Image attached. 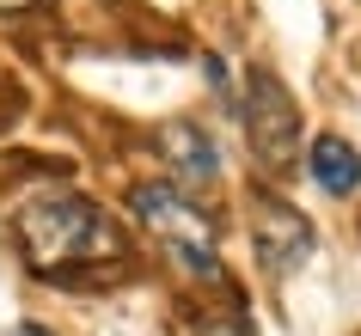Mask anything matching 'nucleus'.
Segmentation results:
<instances>
[{"label":"nucleus","mask_w":361,"mask_h":336,"mask_svg":"<svg viewBox=\"0 0 361 336\" xmlns=\"http://www.w3.org/2000/svg\"><path fill=\"white\" fill-rule=\"evenodd\" d=\"M13 244L37 275H68L74 263H129V239L123 226L98 202L74 196V189H49L37 202H25L13 214Z\"/></svg>","instance_id":"nucleus-1"},{"label":"nucleus","mask_w":361,"mask_h":336,"mask_svg":"<svg viewBox=\"0 0 361 336\" xmlns=\"http://www.w3.org/2000/svg\"><path fill=\"white\" fill-rule=\"evenodd\" d=\"M129 214L141 226H147L153 239H159V251H166L184 275L196 281H221V257H214V226L209 214L184 196V189L171 184H135L129 189Z\"/></svg>","instance_id":"nucleus-2"},{"label":"nucleus","mask_w":361,"mask_h":336,"mask_svg":"<svg viewBox=\"0 0 361 336\" xmlns=\"http://www.w3.org/2000/svg\"><path fill=\"white\" fill-rule=\"evenodd\" d=\"M245 141H251V153H257V166L269 178L300 166V104L257 61L245 68Z\"/></svg>","instance_id":"nucleus-3"},{"label":"nucleus","mask_w":361,"mask_h":336,"mask_svg":"<svg viewBox=\"0 0 361 336\" xmlns=\"http://www.w3.org/2000/svg\"><path fill=\"white\" fill-rule=\"evenodd\" d=\"M245 208H251V251L264 263V275H294V269L312 257V244H319L312 220H306L294 202L269 196V189H251Z\"/></svg>","instance_id":"nucleus-4"},{"label":"nucleus","mask_w":361,"mask_h":336,"mask_svg":"<svg viewBox=\"0 0 361 336\" xmlns=\"http://www.w3.org/2000/svg\"><path fill=\"white\" fill-rule=\"evenodd\" d=\"M153 147H159V159H166V171H171V189H209L214 178H221V147H214V135L202 129V123H190V116L159 123Z\"/></svg>","instance_id":"nucleus-5"},{"label":"nucleus","mask_w":361,"mask_h":336,"mask_svg":"<svg viewBox=\"0 0 361 336\" xmlns=\"http://www.w3.org/2000/svg\"><path fill=\"white\" fill-rule=\"evenodd\" d=\"M306 171L324 196H355L361 189V153L343 141V135H319L312 153H306Z\"/></svg>","instance_id":"nucleus-6"},{"label":"nucleus","mask_w":361,"mask_h":336,"mask_svg":"<svg viewBox=\"0 0 361 336\" xmlns=\"http://www.w3.org/2000/svg\"><path fill=\"white\" fill-rule=\"evenodd\" d=\"M202 336H251V324H245V318H209Z\"/></svg>","instance_id":"nucleus-7"},{"label":"nucleus","mask_w":361,"mask_h":336,"mask_svg":"<svg viewBox=\"0 0 361 336\" xmlns=\"http://www.w3.org/2000/svg\"><path fill=\"white\" fill-rule=\"evenodd\" d=\"M6 336H49V330H43V324H13Z\"/></svg>","instance_id":"nucleus-8"}]
</instances>
